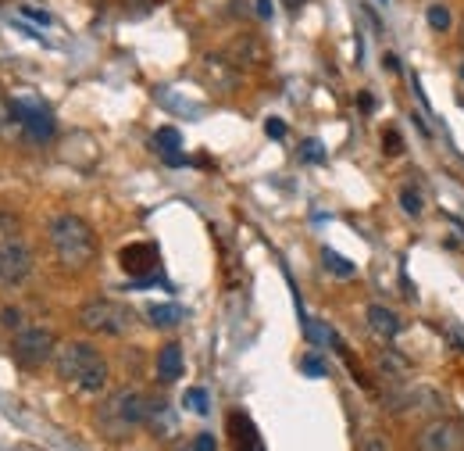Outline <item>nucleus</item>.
I'll return each mask as SVG.
<instances>
[{
	"label": "nucleus",
	"instance_id": "0eeeda50",
	"mask_svg": "<svg viewBox=\"0 0 464 451\" xmlns=\"http://www.w3.org/2000/svg\"><path fill=\"white\" fill-rule=\"evenodd\" d=\"M415 451H464V423L461 420H433L418 430Z\"/></svg>",
	"mask_w": 464,
	"mask_h": 451
},
{
	"label": "nucleus",
	"instance_id": "9b49d317",
	"mask_svg": "<svg viewBox=\"0 0 464 451\" xmlns=\"http://www.w3.org/2000/svg\"><path fill=\"white\" fill-rule=\"evenodd\" d=\"M368 330L375 334V337H382V341H393L397 334H400V316L393 312V308H386V305H368Z\"/></svg>",
	"mask_w": 464,
	"mask_h": 451
},
{
	"label": "nucleus",
	"instance_id": "2eb2a0df",
	"mask_svg": "<svg viewBox=\"0 0 464 451\" xmlns=\"http://www.w3.org/2000/svg\"><path fill=\"white\" fill-rule=\"evenodd\" d=\"M147 319L158 326V330H172L183 323V308L179 305H147Z\"/></svg>",
	"mask_w": 464,
	"mask_h": 451
},
{
	"label": "nucleus",
	"instance_id": "20e7f679",
	"mask_svg": "<svg viewBox=\"0 0 464 451\" xmlns=\"http://www.w3.org/2000/svg\"><path fill=\"white\" fill-rule=\"evenodd\" d=\"M79 323L100 337H125L133 330V308H125L122 301H111V298H93L79 308Z\"/></svg>",
	"mask_w": 464,
	"mask_h": 451
},
{
	"label": "nucleus",
	"instance_id": "aec40b11",
	"mask_svg": "<svg viewBox=\"0 0 464 451\" xmlns=\"http://www.w3.org/2000/svg\"><path fill=\"white\" fill-rule=\"evenodd\" d=\"M21 126H18V115H14V108H11V100H0V136L7 140V136H14Z\"/></svg>",
	"mask_w": 464,
	"mask_h": 451
},
{
	"label": "nucleus",
	"instance_id": "5701e85b",
	"mask_svg": "<svg viewBox=\"0 0 464 451\" xmlns=\"http://www.w3.org/2000/svg\"><path fill=\"white\" fill-rule=\"evenodd\" d=\"M0 323H4L7 330H14V334H18V330H25V319H21V308H4V312H0Z\"/></svg>",
	"mask_w": 464,
	"mask_h": 451
},
{
	"label": "nucleus",
	"instance_id": "39448f33",
	"mask_svg": "<svg viewBox=\"0 0 464 451\" xmlns=\"http://www.w3.org/2000/svg\"><path fill=\"white\" fill-rule=\"evenodd\" d=\"M50 355H57V337L54 330L47 326H25L14 334L11 341V359L21 366V369H39Z\"/></svg>",
	"mask_w": 464,
	"mask_h": 451
},
{
	"label": "nucleus",
	"instance_id": "f3484780",
	"mask_svg": "<svg viewBox=\"0 0 464 451\" xmlns=\"http://www.w3.org/2000/svg\"><path fill=\"white\" fill-rule=\"evenodd\" d=\"M322 262H325V269H329V273H336V276H343V280H347V276H354V262H347V258H343V255H336L332 247H325V251H322Z\"/></svg>",
	"mask_w": 464,
	"mask_h": 451
},
{
	"label": "nucleus",
	"instance_id": "c85d7f7f",
	"mask_svg": "<svg viewBox=\"0 0 464 451\" xmlns=\"http://www.w3.org/2000/svg\"><path fill=\"white\" fill-rule=\"evenodd\" d=\"M197 451H215V438L211 434H201L197 438Z\"/></svg>",
	"mask_w": 464,
	"mask_h": 451
},
{
	"label": "nucleus",
	"instance_id": "f8f14e48",
	"mask_svg": "<svg viewBox=\"0 0 464 451\" xmlns=\"http://www.w3.org/2000/svg\"><path fill=\"white\" fill-rule=\"evenodd\" d=\"M229 57L236 68H257L261 61H264V47L253 39V36H239V39H232L229 43Z\"/></svg>",
	"mask_w": 464,
	"mask_h": 451
},
{
	"label": "nucleus",
	"instance_id": "bb28decb",
	"mask_svg": "<svg viewBox=\"0 0 464 451\" xmlns=\"http://www.w3.org/2000/svg\"><path fill=\"white\" fill-rule=\"evenodd\" d=\"M21 14L32 18L36 25H50V14H47V11H36V7H29V4H21Z\"/></svg>",
	"mask_w": 464,
	"mask_h": 451
},
{
	"label": "nucleus",
	"instance_id": "a878e982",
	"mask_svg": "<svg viewBox=\"0 0 464 451\" xmlns=\"http://www.w3.org/2000/svg\"><path fill=\"white\" fill-rule=\"evenodd\" d=\"M264 133H268L271 140H282V136H286V122H282V118H268V122H264Z\"/></svg>",
	"mask_w": 464,
	"mask_h": 451
},
{
	"label": "nucleus",
	"instance_id": "f257e3e1",
	"mask_svg": "<svg viewBox=\"0 0 464 451\" xmlns=\"http://www.w3.org/2000/svg\"><path fill=\"white\" fill-rule=\"evenodd\" d=\"M50 247L57 255V262L68 269V273H82L93 258H97V233L90 230L86 219L72 215V212H61L50 219Z\"/></svg>",
	"mask_w": 464,
	"mask_h": 451
},
{
	"label": "nucleus",
	"instance_id": "423d86ee",
	"mask_svg": "<svg viewBox=\"0 0 464 451\" xmlns=\"http://www.w3.org/2000/svg\"><path fill=\"white\" fill-rule=\"evenodd\" d=\"M11 108H14L18 126H21V133H25L29 140L43 143V140L54 136V115H50V108H47L43 100H36V97H14Z\"/></svg>",
	"mask_w": 464,
	"mask_h": 451
},
{
	"label": "nucleus",
	"instance_id": "cd10ccee",
	"mask_svg": "<svg viewBox=\"0 0 464 451\" xmlns=\"http://www.w3.org/2000/svg\"><path fill=\"white\" fill-rule=\"evenodd\" d=\"M382 68H386V72H390V75H397V72H400V57H397V54H390V50H386V54H382Z\"/></svg>",
	"mask_w": 464,
	"mask_h": 451
},
{
	"label": "nucleus",
	"instance_id": "7c9ffc66",
	"mask_svg": "<svg viewBox=\"0 0 464 451\" xmlns=\"http://www.w3.org/2000/svg\"><path fill=\"white\" fill-rule=\"evenodd\" d=\"M357 104H361L365 111H372V108H375V100H372V93H361V97H357Z\"/></svg>",
	"mask_w": 464,
	"mask_h": 451
},
{
	"label": "nucleus",
	"instance_id": "473e14b6",
	"mask_svg": "<svg viewBox=\"0 0 464 451\" xmlns=\"http://www.w3.org/2000/svg\"><path fill=\"white\" fill-rule=\"evenodd\" d=\"M461 47H464V18H461Z\"/></svg>",
	"mask_w": 464,
	"mask_h": 451
},
{
	"label": "nucleus",
	"instance_id": "4468645a",
	"mask_svg": "<svg viewBox=\"0 0 464 451\" xmlns=\"http://www.w3.org/2000/svg\"><path fill=\"white\" fill-rule=\"evenodd\" d=\"M154 147H158V154L168 161V165H183V136H179V129H172V126H161L158 133H154Z\"/></svg>",
	"mask_w": 464,
	"mask_h": 451
},
{
	"label": "nucleus",
	"instance_id": "2f4dec72",
	"mask_svg": "<svg viewBox=\"0 0 464 451\" xmlns=\"http://www.w3.org/2000/svg\"><path fill=\"white\" fill-rule=\"evenodd\" d=\"M300 4H304V0H286V7H289V11H296Z\"/></svg>",
	"mask_w": 464,
	"mask_h": 451
},
{
	"label": "nucleus",
	"instance_id": "f03ea898",
	"mask_svg": "<svg viewBox=\"0 0 464 451\" xmlns=\"http://www.w3.org/2000/svg\"><path fill=\"white\" fill-rule=\"evenodd\" d=\"M54 366H57V377L64 384H72L75 391H82V395H100L107 387V377H111L104 355L93 344H86V341L61 344Z\"/></svg>",
	"mask_w": 464,
	"mask_h": 451
},
{
	"label": "nucleus",
	"instance_id": "1a4fd4ad",
	"mask_svg": "<svg viewBox=\"0 0 464 451\" xmlns=\"http://www.w3.org/2000/svg\"><path fill=\"white\" fill-rule=\"evenodd\" d=\"M118 265L133 276V280H147L158 269V247L154 244H125L118 255Z\"/></svg>",
	"mask_w": 464,
	"mask_h": 451
},
{
	"label": "nucleus",
	"instance_id": "a211bd4d",
	"mask_svg": "<svg viewBox=\"0 0 464 451\" xmlns=\"http://www.w3.org/2000/svg\"><path fill=\"white\" fill-rule=\"evenodd\" d=\"M425 18H429V25H433L436 32H447V29H451V22H454V14H451V7H447V4H429Z\"/></svg>",
	"mask_w": 464,
	"mask_h": 451
},
{
	"label": "nucleus",
	"instance_id": "f704fd0d",
	"mask_svg": "<svg viewBox=\"0 0 464 451\" xmlns=\"http://www.w3.org/2000/svg\"><path fill=\"white\" fill-rule=\"evenodd\" d=\"M14 451H32V448H14Z\"/></svg>",
	"mask_w": 464,
	"mask_h": 451
},
{
	"label": "nucleus",
	"instance_id": "9d476101",
	"mask_svg": "<svg viewBox=\"0 0 464 451\" xmlns=\"http://www.w3.org/2000/svg\"><path fill=\"white\" fill-rule=\"evenodd\" d=\"M229 438L236 451H264L261 434H257V427H253V420L246 412H232L229 416Z\"/></svg>",
	"mask_w": 464,
	"mask_h": 451
},
{
	"label": "nucleus",
	"instance_id": "72a5a7b5",
	"mask_svg": "<svg viewBox=\"0 0 464 451\" xmlns=\"http://www.w3.org/2000/svg\"><path fill=\"white\" fill-rule=\"evenodd\" d=\"M461 79H464V61H461Z\"/></svg>",
	"mask_w": 464,
	"mask_h": 451
},
{
	"label": "nucleus",
	"instance_id": "c756f323",
	"mask_svg": "<svg viewBox=\"0 0 464 451\" xmlns=\"http://www.w3.org/2000/svg\"><path fill=\"white\" fill-rule=\"evenodd\" d=\"M257 14L261 18H271V0H257Z\"/></svg>",
	"mask_w": 464,
	"mask_h": 451
},
{
	"label": "nucleus",
	"instance_id": "393cba45",
	"mask_svg": "<svg viewBox=\"0 0 464 451\" xmlns=\"http://www.w3.org/2000/svg\"><path fill=\"white\" fill-rule=\"evenodd\" d=\"M300 366H304V373H307V377H314V380H318V377H325V362H322L318 355H304V362H300Z\"/></svg>",
	"mask_w": 464,
	"mask_h": 451
},
{
	"label": "nucleus",
	"instance_id": "b1692460",
	"mask_svg": "<svg viewBox=\"0 0 464 451\" xmlns=\"http://www.w3.org/2000/svg\"><path fill=\"white\" fill-rule=\"evenodd\" d=\"M300 158H304V161H325V151H322V143H318V140H304Z\"/></svg>",
	"mask_w": 464,
	"mask_h": 451
},
{
	"label": "nucleus",
	"instance_id": "412c9836",
	"mask_svg": "<svg viewBox=\"0 0 464 451\" xmlns=\"http://www.w3.org/2000/svg\"><path fill=\"white\" fill-rule=\"evenodd\" d=\"M382 151H386L390 158L404 154V140H400V133H397V129H386V133H382Z\"/></svg>",
	"mask_w": 464,
	"mask_h": 451
},
{
	"label": "nucleus",
	"instance_id": "4be33fe9",
	"mask_svg": "<svg viewBox=\"0 0 464 451\" xmlns=\"http://www.w3.org/2000/svg\"><path fill=\"white\" fill-rule=\"evenodd\" d=\"M379 369H382V373H390V377H397V373H408V362H404L400 355H393V351H390V355H382V359H379Z\"/></svg>",
	"mask_w": 464,
	"mask_h": 451
},
{
	"label": "nucleus",
	"instance_id": "6ab92c4d",
	"mask_svg": "<svg viewBox=\"0 0 464 451\" xmlns=\"http://www.w3.org/2000/svg\"><path fill=\"white\" fill-rule=\"evenodd\" d=\"M183 405H186L190 412H197V416H208V409H211V405H208V391H204V387H190V391H186V398H183Z\"/></svg>",
	"mask_w": 464,
	"mask_h": 451
},
{
	"label": "nucleus",
	"instance_id": "dca6fc26",
	"mask_svg": "<svg viewBox=\"0 0 464 451\" xmlns=\"http://www.w3.org/2000/svg\"><path fill=\"white\" fill-rule=\"evenodd\" d=\"M397 197H400V208H404V212H408L411 219H418V215L425 212V194H422V190H418L415 183L400 186V194H397Z\"/></svg>",
	"mask_w": 464,
	"mask_h": 451
},
{
	"label": "nucleus",
	"instance_id": "6e6552de",
	"mask_svg": "<svg viewBox=\"0 0 464 451\" xmlns=\"http://www.w3.org/2000/svg\"><path fill=\"white\" fill-rule=\"evenodd\" d=\"M32 273V251L18 237L0 240V287H18Z\"/></svg>",
	"mask_w": 464,
	"mask_h": 451
},
{
	"label": "nucleus",
	"instance_id": "ddd939ff",
	"mask_svg": "<svg viewBox=\"0 0 464 451\" xmlns=\"http://www.w3.org/2000/svg\"><path fill=\"white\" fill-rule=\"evenodd\" d=\"M183 377V348L179 344H165L158 351V380L161 384H176Z\"/></svg>",
	"mask_w": 464,
	"mask_h": 451
},
{
	"label": "nucleus",
	"instance_id": "7ed1b4c3",
	"mask_svg": "<svg viewBox=\"0 0 464 451\" xmlns=\"http://www.w3.org/2000/svg\"><path fill=\"white\" fill-rule=\"evenodd\" d=\"M150 420V398L133 391V387H122L115 391L111 398H104V405L97 409V427L111 438V441H122L129 434H136L140 427H147Z\"/></svg>",
	"mask_w": 464,
	"mask_h": 451
}]
</instances>
